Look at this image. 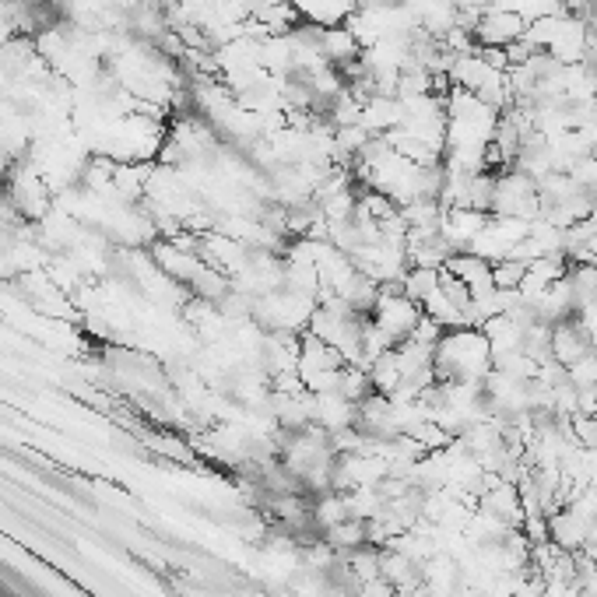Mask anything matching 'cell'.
Listing matches in <instances>:
<instances>
[{"label": "cell", "mask_w": 597, "mask_h": 597, "mask_svg": "<svg viewBox=\"0 0 597 597\" xmlns=\"http://www.w3.org/2000/svg\"><path fill=\"white\" fill-rule=\"evenodd\" d=\"M587 352H590V338L573 317L552 324V359L559 362V366L569 369L573 362H580Z\"/></svg>", "instance_id": "cell-8"}, {"label": "cell", "mask_w": 597, "mask_h": 597, "mask_svg": "<svg viewBox=\"0 0 597 597\" xmlns=\"http://www.w3.org/2000/svg\"><path fill=\"white\" fill-rule=\"evenodd\" d=\"M492 369V348L482 327H457L446 331L443 341L436 345L432 355V373L436 383H454V380H485Z\"/></svg>", "instance_id": "cell-1"}, {"label": "cell", "mask_w": 597, "mask_h": 597, "mask_svg": "<svg viewBox=\"0 0 597 597\" xmlns=\"http://www.w3.org/2000/svg\"><path fill=\"white\" fill-rule=\"evenodd\" d=\"M439 281H443V267H408L401 285H404V295L422 306L425 299L439 288Z\"/></svg>", "instance_id": "cell-17"}, {"label": "cell", "mask_w": 597, "mask_h": 597, "mask_svg": "<svg viewBox=\"0 0 597 597\" xmlns=\"http://www.w3.org/2000/svg\"><path fill=\"white\" fill-rule=\"evenodd\" d=\"M489 218L492 215L475 211V208H446L443 218H439V236L450 243L454 253H464L478 239V232L489 225Z\"/></svg>", "instance_id": "cell-4"}, {"label": "cell", "mask_w": 597, "mask_h": 597, "mask_svg": "<svg viewBox=\"0 0 597 597\" xmlns=\"http://www.w3.org/2000/svg\"><path fill=\"white\" fill-rule=\"evenodd\" d=\"M338 394L348 397L352 404H359L362 397L373 394V383H369V373H366V369H362V366H345V369H341Z\"/></svg>", "instance_id": "cell-22"}, {"label": "cell", "mask_w": 597, "mask_h": 597, "mask_svg": "<svg viewBox=\"0 0 597 597\" xmlns=\"http://www.w3.org/2000/svg\"><path fill=\"white\" fill-rule=\"evenodd\" d=\"M566 376H569V383H573L576 390L597 387V352H594V348H590L580 362H573V366L566 369Z\"/></svg>", "instance_id": "cell-25"}, {"label": "cell", "mask_w": 597, "mask_h": 597, "mask_svg": "<svg viewBox=\"0 0 597 597\" xmlns=\"http://www.w3.org/2000/svg\"><path fill=\"white\" fill-rule=\"evenodd\" d=\"M345 559H348V569H352V576L359 580V587H362V583H369V580H376V576H380L383 548L362 545V548H355V552H348Z\"/></svg>", "instance_id": "cell-20"}, {"label": "cell", "mask_w": 597, "mask_h": 597, "mask_svg": "<svg viewBox=\"0 0 597 597\" xmlns=\"http://www.w3.org/2000/svg\"><path fill=\"white\" fill-rule=\"evenodd\" d=\"M366 373H369V383H373V390H376V394H383V397H390L404 383L401 369H397L394 352H387V355H380V359H373V362H369Z\"/></svg>", "instance_id": "cell-18"}, {"label": "cell", "mask_w": 597, "mask_h": 597, "mask_svg": "<svg viewBox=\"0 0 597 597\" xmlns=\"http://www.w3.org/2000/svg\"><path fill=\"white\" fill-rule=\"evenodd\" d=\"M299 18L320 29H331V25H345L348 15L359 11V0H292Z\"/></svg>", "instance_id": "cell-9"}, {"label": "cell", "mask_w": 597, "mask_h": 597, "mask_svg": "<svg viewBox=\"0 0 597 597\" xmlns=\"http://www.w3.org/2000/svg\"><path fill=\"white\" fill-rule=\"evenodd\" d=\"M320 53L327 57V64L341 71L362 57V46L355 43V36L345 25H331V29H320Z\"/></svg>", "instance_id": "cell-13"}, {"label": "cell", "mask_w": 597, "mask_h": 597, "mask_svg": "<svg viewBox=\"0 0 597 597\" xmlns=\"http://www.w3.org/2000/svg\"><path fill=\"white\" fill-rule=\"evenodd\" d=\"M482 334L489 338V348L492 355H503V352H517L520 345H524V327L517 324L513 317H492L482 324Z\"/></svg>", "instance_id": "cell-14"}, {"label": "cell", "mask_w": 597, "mask_h": 597, "mask_svg": "<svg viewBox=\"0 0 597 597\" xmlns=\"http://www.w3.org/2000/svg\"><path fill=\"white\" fill-rule=\"evenodd\" d=\"M327 597H359V590H341V587H331V594Z\"/></svg>", "instance_id": "cell-30"}, {"label": "cell", "mask_w": 597, "mask_h": 597, "mask_svg": "<svg viewBox=\"0 0 597 597\" xmlns=\"http://www.w3.org/2000/svg\"><path fill=\"white\" fill-rule=\"evenodd\" d=\"M443 271L454 274L457 281H464L468 292H485V288H492V264L478 257V253H471V250L450 253V260H446Z\"/></svg>", "instance_id": "cell-11"}, {"label": "cell", "mask_w": 597, "mask_h": 597, "mask_svg": "<svg viewBox=\"0 0 597 597\" xmlns=\"http://www.w3.org/2000/svg\"><path fill=\"white\" fill-rule=\"evenodd\" d=\"M418 317H422V306H418L415 299H408L404 292L401 295L380 292V299H376L373 313H369V320H373V324H380L394 341L411 338V331H415Z\"/></svg>", "instance_id": "cell-2"}, {"label": "cell", "mask_w": 597, "mask_h": 597, "mask_svg": "<svg viewBox=\"0 0 597 597\" xmlns=\"http://www.w3.org/2000/svg\"><path fill=\"white\" fill-rule=\"evenodd\" d=\"M359 597H397V590L390 587L383 576H376V580H369V583H362L359 587Z\"/></svg>", "instance_id": "cell-28"}, {"label": "cell", "mask_w": 597, "mask_h": 597, "mask_svg": "<svg viewBox=\"0 0 597 597\" xmlns=\"http://www.w3.org/2000/svg\"><path fill=\"white\" fill-rule=\"evenodd\" d=\"M590 520H583L573 506H559L555 513H548V541L559 545L562 552H580L590 541Z\"/></svg>", "instance_id": "cell-5"}, {"label": "cell", "mask_w": 597, "mask_h": 597, "mask_svg": "<svg viewBox=\"0 0 597 597\" xmlns=\"http://www.w3.org/2000/svg\"><path fill=\"white\" fill-rule=\"evenodd\" d=\"M380 576L397 590V597H408L415 587H422V566L411 555L397 552V548H383Z\"/></svg>", "instance_id": "cell-6"}, {"label": "cell", "mask_w": 597, "mask_h": 597, "mask_svg": "<svg viewBox=\"0 0 597 597\" xmlns=\"http://www.w3.org/2000/svg\"><path fill=\"white\" fill-rule=\"evenodd\" d=\"M524 274H527V267L520 264V260L506 257V260H499V264H492V285H496V288H510V292H517L520 281H524Z\"/></svg>", "instance_id": "cell-24"}, {"label": "cell", "mask_w": 597, "mask_h": 597, "mask_svg": "<svg viewBox=\"0 0 597 597\" xmlns=\"http://www.w3.org/2000/svg\"><path fill=\"white\" fill-rule=\"evenodd\" d=\"M594 4L597 0H559V8L566 11V15H580V18H587L590 11H594Z\"/></svg>", "instance_id": "cell-29"}, {"label": "cell", "mask_w": 597, "mask_h": 597, "mask_svg": "<svg viewBox=\"0 0 597 597\" xmlns=\"http://www.w3.org/2000/svg\"><path fill=\"white\" fill-rule=\"evenodd\" d=\"M503 50H506V60H510V67H524L527 60H531L534 53H538V50H534L531 43H527V39H517V43L503 46Z\"/></svg>", "instance_id": "cell-27"}, {"label": "cell", "mask_w": 597, "mask_h": 597, "mask_svg": "<svg viewBox=\"0 0 597 597\" xmlns=\"http://www.w3.org/2000/svg\"><path fill=\"white\" fill-rule=\"evenodd\" d=\"M590 348H594V352H597V338H590Z\"/></svg>", "instance_id": "cell-31"}, {"label": "cell", "mask_w": 597, "mask_h": 597, "mask_svg": "<svg viewBox=\"0 0 597 597\" xmlns=\"http://www.w3.org/2000/svg\"><path fill=\"white\" fill-rule=\"evenodd\" d=\"M320 538H324L327 548H331V552H338V555H348V552H355V548L369 545V541H366V520H355V517H348V520H341V524L327 527Z\"/></svg>", "instance_id": "cell-16"}, {"label": "cell", "mask_w": 597, "mask_h": 597, "mask_svg": "<svg viewBox=\"0 0 597 597\" xmlns=\"http://www.w3.org/2000/svg\"><path fill=\"white\" fill-rule=\"evenodd\" d=\"M566 281H569V288H573L576 310L587 306L590 299H597V267L594 264H569Z\"/></svg>", "instance_id": "cell-19"}, {"label": "cell", "mask_w": 597, "mask_h": 597, "mask_svg": "<svg viewBox=\"0 0 597 597\" xmlns=\"http://www.w3.org/2000/svg\"><path fill=\"white\" fill-rule=\"evenodd\" d=\"M569 432H573V443L580 450L597 454V415H573L569 418Z\"/></svg>", "instance_id": "cell-23"}, {"label": "cell", "mask_w": 597, "mask_h": 597, "mask_svg": "<svg viewBox=\"0 0 597 597\" xmlns=\"http://www.w3.org/2000/svg\"><path fill=\"white\" fill-rule=\"evenodd\" d=\"M492 201H496V173H492V169H482V173H475L468 183V208L489 215Z\"/></svg>", "instance_id": "cell-21"}, {"label": "cell", "mask_w": 597, "mask_h": 597, "mask_svg": "<svg viewBox=\"0 0 597 597\" xmlns=\"http://www.w3.org/2000/svg\"><path fill=\"white\" fill-rule=\"evenodd\" d=\"M527 22L517 11H503V8H485L482 18L475 25V43L478 46H510L517 39H524Z\"/></svg>", "instance_id": "cell-3"}, {"label": "cell", "mask_w": 597, "mask_h": 597, "mask_svg": "<svg viewBox=\"0 0 597 597\" xmlns=\"http://www.w3.org/2000/svg\"><path fill=\"white\" fill-rule=\"evenodd\" d=\"M443 334H446L443 327H439L436 320L425 317V313H422V317H418V324H415V331H411V338L422 341V345H429V348H436L439 341H443Z\"/></svg>", "instance_id": "cell-26"}, {"label": "cell", "mask_w": 597, "mask_h": 597, "mask_svg": "<svg viewBox=\"0 0 597 597\" xmlns=\"http://www.w3.org/2000/svg\"><path fill=\"white\" fill-rule=\"evenodd\" d=\"M310 517H313V527H317L320 534L327 531V527L341 524V520H348V499L345 492H320V496H313L310 503Z\"/></svg>", "instance_id": "cell-15"}, {"label": "cell", "mask_w": 597, "mask_h": 597, "mask_svg": "<svg viewBox=\"0 0 597 597\" xmlns=\"http://www.w3.org/2000/svg\"><path fill=\"white\" fill-rule=\"evenodd\" d=\"M401 120H404L401 99H390V95H369V99L362 102L359 123L373 137H383V134H390V130H397L401 127Z\"/></svg>", "instance_id": "cell-10"}, {"label": "cell", "mask_w": 597, "mask_h": 597, "mask_svg": "<svg viewBox=\"0 0 597 597\" xmlns=\"http://www.w3.org/2000/svg\"><path fill=\"white\" fill-rule=\"evenodd\" d=\"M313 422L324 432H341L355 425V404L348 397H341L338 390H327V394H313Z\"/></svg>", "instance_id": "cell-7"}, {"label": "cell", "mask_w": 597, "mask_h": 597, "mask_svg": "<svg viewBox=\"0 0 597 597\" xmlns=\"http://www.w3.org/2000/svg\"><path fill=\"white\" fill-rule=\"evenodd\" d=\"M331 369H345V359L338 355V348L324 345L313 334H303L299 341V376H317V373H331Z\"/></svg>", "instance_id": "cell-12"}]
</instances>
